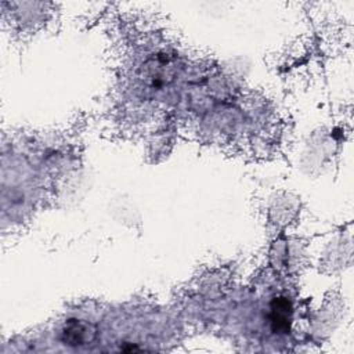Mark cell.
Wrapping results in <instances>:
<instances>
[{
	"instance_id": "6da1fadb",
	"label": "cell",
	"mask_w": 354,
	"mask_h": 354,
	"mask_svg": "<svg viewBox=\"0 0 354 354\" xmlns=\"http://www.w3.org/2000/svg\"><path fill=\"white\" fill-rule=\"evenodd\" d=\"M292 303L283 296L275 297L270 308V322L274 333H288L292 324Z\"/></svg>"
},
{
	"instance_id": "7a4b0ae2",
	"label": "cell",
	"mask_w": 354,
	"mask_h": 354,
	"mask_svg": "<svg viewBox=\"0 0 354 354\" xmlns=\"http://www.w3.org/2000/svg\"><path fill=\"white\" fill-rule=\"evenodd\" d=\"M64 342L71 346H80L90 340V329L87 325L79 321H69L62 332Z\"/></svg>"
}]
</instances>
